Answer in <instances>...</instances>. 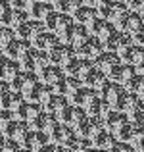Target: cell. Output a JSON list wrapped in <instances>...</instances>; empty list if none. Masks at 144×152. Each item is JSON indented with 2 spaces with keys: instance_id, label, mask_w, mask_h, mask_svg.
Listing matches in <instances>:
<instances>
[{
  "instance_id": "6da1fadb",
  "label": "cell",
  "mask_w": 144,
  "mask_h": 152,
  "mask_svg": "<svg viewBox=\"0 0 144 152\" xmlns=\"http://www.w3.org/2000/svg\"><path fill=\"white\" fill-rule=\"evenodd\" d=\"M48 56H50V62L52 64H58V66H63V64H67L69 60L77 58V48L71 45H67V42H62L60 41L56 46H52L50 50H48Z\"/></svg>"
},
{
  "instance_id": "7a4b0ae2",
  "label": "cell",
  "mask_w": 144,
  "mask_h": 152,
  "mask_svg": "<svg viewBox=\"0 0 144 152\" xmlns=\"http://www.w3.org/2000/svg\"><path fill=\"white\" fill-rule=\"evenodd\" d=\"M89 37H90V33H89V29H87V25H83V23H77V21H75L63 35H60L62 42H67V45L75 46V48H77V46H81Z\"/></svg>"
},
{
  "instance_id": "3957f363",
  "label": "cell",
  "mask_w": 144,
  "mask_h": 152,
  "mask_svg": "<svg viewBox=\"0 0 144 152\" xmlns=\"http://www.w3.org/2000/svg\"><path fill=\"white\" fill-rule=\"evenodd\" d=\"M113 25L117 27L119 31H123V33H131V35H133L138 27L144 25V18L140 14H137V12H133V10H127L125 14L113 23Z\"/></svg>"
},
{
  "instance_id": "277c9868",
  "label": "cell",
  "mask_w": 144,
  "mask_h": 152,
  "mask_svg": "<svg viewBox=\"0 0 144 152\" xmlns=\"http://www.w3.org/2000/svg\"><path fill=\"white\" fill-rule=\"evenodd\" d=\"M31 123L29 121H23V119H12L10 123H8L6 127L2 129V133H4V137H10V139H15V141L21 145L23 141H25V137L29 135V131H31Z\"/></svg>"
},
{
  "instance_id": "5b68a950",
  "label": "cell",
  "mask_w": 144,
  "mask_h": 152,
  "mask_svg": "<svg viewBox=\"0 0 144 152\" xmlns=\"http://www.w3.org/2000/svg\"><path fill=\"white\" fill-rule=\"evenodd\" d=\"M104 50H106V48H104V42L100 41L98 37L90 35V37L87 39L81 46H77V56H81V58H89V60H92V62H94V60L98 58Z\"/></svg>"
},
{
  "instance_id": "8992f818",
  "label": "cell",
  "mask_w": 144,
  "mask_h": 152,
  "mask_svg": "<svg viewBox=\"0 0 144 152\" xmlns=\"http://www.w3.org/2000/svg\"><path fill=\"white\" fill-rule=\"evenodd\" d=\"M127 8L129 6L123 4V2H119V0H108V2H104L102 6L98 8V15H102V18L110 19L111 23H115L127 12Z\"/></svg>"
},
{
  "instance_id": "52a82bcc",
  "label": "cell",
  "mask_w": 144,
  "mask_h": 152,
  "mask_svg": "<svg viewBox=\"0 0 144 152\" xmlns=\"http://www.w3.org/2000/svg\"><path fill=\"white\" fill-rule=\"evenodd\" d=\"M104 119L100 118H92V115H89L87 119H83L81 123H79L77 127H75V131H77V137H89V139H94V135H98L100 131L104 129Z\"/></svg>"
},
{
  "instance_id": "ba28073f",
  "label": "cell",
  "mask_w": 144,
  "mask_h": 152,
  "mask_svg": "<svg viewBox=\"0 0 144 152\" xmlns=\"http://www.w3.org/2000/svg\"><path fill=\"white\" fill-rule=\"evenodd\" d=\"M33 48V42L31 41H25V39H19L15 37L14 41H10L6 46H2L4 50V56H8V58H14V60H19L25 52H29Z\"/></svg>"
},
{
  "instance_id": "9c48e42d",
  "label": "cell",
  "mask_w": 144,
  "mask_h": 152,
  "mask_svg": "<svg viewBox=\"0 0 144 152\" xmlns=\"http://www.w3.org/2000/svg\"><path fill=\"white\" fill-rule=\"evenodd\" d=\"M50 142V137H48L46 131H39V129H31L29 135L25 137V141L21 142V146L25 150H42L44 146Z\"/></svg>"
},
{
  "instance_id": "30bf717a",
  "label": "cell",
  "mask_w": 144,
  "mask_h": 152,
  "mask_svg": "<svg viewBox=\"0 0 144 152\" xmlns=\"http://www.w3.org/2000/svg\"><path fill=\"white\" fill-rule=\"evenodd\" d=\"M135 67H137V66H133V64L119 62L117 66H113L110 71H108V75H110L111 81H117V83H123V85H125V83L129 81L135 73H137V69H135Z\"/></svg>"
},
{
  "instance_id": "8fae6325",
  "label": "cell",
  "mask_w": 144,
  "mask_h": 152,
  "mask_svg": "<svg viewBox=\"0 0 144 152\" xmlns=\"http://www.w3.org/2000/svg\"><path fill=\"white\" fill-rule=\"evenodd\" d=\"M42 110H44V108H42V104L25 100V102L21 104V106L17 108V110L14 112V114H15V118H17V119H23V121H29V123H31L39 114H41Z\"/></svg>"
},
{
  "instance_id": "7c38bea8",
  "label": "cell",
  "mask_w": 144,
  "mask_h": 152,
  "mask_svg": "<svg viewBox=\"0 0 144 152\" xmlns=\"http://www.w3.org/2000/svg\"><path fill=\"white\" fill-rule=\"evenodd\" d=\"M60 41H62V39H60L58 33L44 29V31H41V33H39L37 37L33 39V46H35V48H39V50H46V52H48L52 46L58 45Z\"/></svg>"
},
{
  "instance_id": "4fadbf2b",
  "label": "cell",
  "mask_w": 144,
  "mask_h": 152,
  "mask_svg": "<svg viewBox=\"0 0 144 152\" xmlns=\"http://www.w3.org/2000/svg\"><path fill=\"white\" fill-rule=\"evenodd\" d=\"M140 102L138 100V94L137 93H133V91H123L121 94L117 96V100L113 102V108L115 110H119V112H125V114H129L131 110H133L137 104Z\"/></svg>"
},
{
  "instance_id": "5bb4252c",
  "label": "cell",
  "mask_w": 144,
  "mask_h": 152,
  "mask_svg": "<svg viewBox=\"0 0 144 152\" xmlns=\"http://www.w3.org/2000/svg\"><path fill=\"white\" fill-rule=\"evenodd\" d=\"M19 69H21V66H19L17 60L8 58V56H4V58L0 60V79H2V81L10 83L12 79L19 73Z\"/></svg>"
},
{
  "instance_id": "9a60e30c",
  "label": "cell",
  "mask_w": 144,
  "mask_h": 152,
  "mask_svg": "<svg viewBox=\"0 0 144 152\" xmlns=\"http://www.w3.org/2000/svg\"><path fill=\"white\" fill-rule=\"evenodd\" d=\"M102 42H104V48H106V50L117 52L123 45H125V42H131V41H129V37H125V33H123V31H119L117 27H115V29L111 31L108 37L102 39Z\"/></svg>"
},
{
  "instance_id": "2e32d148",
  "label": "cell",
  "mask_w": 144,
  "mask_h": 152,
  "mask_svg": "<svg viewBox=\"0 0 144 152\" xmlns=\"http://www.w3.org/2000/svg\"><path fill=\"white\" fill-rule=\"evenodd\" d=\"M63 67L62 66H58V64H48V66L44 67V69H41L39 71V77H41V81L42 83H46V85H54L58 79H62L63 77Z\"/></svg>"
},
{
  "instance_id": "e0dca14e",
  "label": "cell",
  "mask_w": 144,
  "mask_h": 152,
  "mask_svg": "<svg viewBox=\"0 0 144 152\" xmlns=\"http://www.w3.org/2000/svg\"><path fill=\"white\" fill-rule=\"evenodd\" d=\"M121 62V58H119V54L117 52H111V50H104L102 54L98 56V58L94 60V66L98 67V69H102V71H110L113 66H117V64Z\"/></svg>"
},
{
  "instance_id": "ac0fdd59",
  "label": "cell",
  "mask_w": 144,
  "mask_h": 152,
  "mask_svg": "<svg viewBox=\"0 0 144 152\" xmlns=\"http://www.w3.org/2000/svg\"><path fill=\"white\" fill-rule=\"evenodd\" d=\"M123 91H125V89H123V83H117V81H111V79H110V81L98 91V94L104 98V100H108L111 106H113V102L117 100V96L123 93Z\"/></svg>"
},
{
  "instance_id": "d6986e66",
  "label": "cell",
  "mask_w": 144,
  "mask_h": 152,
  "mask_svg": "<svg viewBox=\"0 0 144 152\" xmlns=\"http://www.w3.org/2000/svg\"><path fill=\"white\" fill-rule=\"evenodd\" d=\"M94 94H96V91L92 89V87L83 85V87H79L77 91H73V93L69 94V100H71V104H75V106H83L85 108L87 102H89Z\"/></svg>"
},
{
  "instance_id": "ffe728a7",
  "label": "cell",
  "mask_w": 144,
  "mask_h": 152,
  "mask_svg": "<svg viewBox=\"0 0 144 152\" xmlns=\"http://www.w3.org/2000/svg\"><path fill=\"white\" fill-rule=\"evenodd\" d=\"M115 141H117L115 133H111V131L106 129V127H104L98 135H94V139H92L94 148H100V150H111V145H113Z\"/></svg>"
},
{
  "instance_id": "44dd1931",
  "label": "cell",
  "mask_w": 144,
  "mask_h": 152,
  "mask_svg": "<svg viewBox=\"0 0 144 152\" xmlns=\"http://www.w3.org/2000/svg\"><path fill=\"white\" fill-rule=\"evenodd\" d=\"M29 15L33 19H37V21H44V18L52 12V4L46 2V0H35L33 4L29 6Z\"/></svg>"
},
{
  "instance_id": "7402d4cb",
  "label": "cell",
  "mask_w": 144,
  "mask_h": 152,
  "mask_svg": "<svg viewBox=\"0 0 144 152\" xmlns=\"http://www.w3.org/2000/svg\"><path fill=\"white\" fill-rule=\"evenodd\" d=\"M67 104V100H65V96L63 94H56V93H52L50 96L46 98L44 102H42V108H44L46 112H50V114H58L60 110H62L63 106Z\"/></svg>"
},
{
  "instance_id": "603a6c76",
  "label": "cell",
  "mask_w": 144,
  "mask_h": 152,
  "mask_svg": "<svg viewBox=\"0 0 144 152\" xmlns=\"http://www.w3.org/2000/svg\"><path fill=\"white\" fill-rule=\"evenodd\" d=\"M125 121H127L125 112H119V110H115V108H113V110H111V114L104 119V125H106V129H110L111 133H115V131H117Z\"/></svg>"
},
{
  "instance_id": "cb8c5ba5",
  "label": "cell",
  "mask_w": 144,
  "mask_h": 152,
  "mask_svg": "<svg viewBox=\"0 0 144 152\" xmlns=\"http://www.w3.org/2000/svg\"><path fill=\"white\" fill-rule=\"evenodd\" d=\"M96 15H98V10H96L94 6H90V4H87V6H85V4H83V6L73 14V18H75V21H77V23L87 25L89 21H92Z\"/></svg>"
},
{
  "instance_id": "d4e9b609",
  "label": "cell",
  "mask_w": 144,
  "mask_h": 152,
  "mask_svg": "<svg viewBox=\"0 0 144 152\" xmlns=\"http://www.w3.org/2000/svg\"><path fill=\"white\" fill-rule=\"evenodd\" d=\"M125 89L133 91V93H137L138 96H140V94L144 93V75L142 73H135L133 77L125 83Z\"/></svg>"
},
{
  "instance_id": "484cf974",
  "label": "cell",
  "mask_w": 144,
  "mask_h": 152,
  "mask_svg": "<svg viewBox=\"0 0 144 152\" xmlns=\"http://www.w3.org/2000/svg\"><path fill=\"white\" fill-rule=\"evenodd\" d=\"M135 129H137V125H135L131 119H127V121L115 131V137L121 139V141H129L131 142V139H133V135H135Z\"/></svg>"
},
{
  "instance_id": "4316f807",
  "label": "cell",
  "mask_w": 144,
  "mask_h": 152,
  "mask_svg": "<svg viewBox=\"0 0 144 152\" xmlns=\"http://www.w3.org/2000/svg\"><path fill=\"white\" fill-rule=\"evenodd\" d=\"M102 104H104V98L100 96V94H94L92 98H90L89 102H87L85 110L89 115H92V118H100V110H102Z\"/></svg>"
},
{
  "instance_id": "83f0119b",
  "label": "cell",
  "mask_w": 144,
  "mask_h": 152,
  "mask_svg": "<svg viewBox=\"0 0 144 152\" xmlns=\"http://www.w3.org/2000/svg\"><path fill=\"white\" fill-rule=\"evenodd\" d=\"M83 2H85V0H62V2L56 6V10H58V12H63V14L73 15L75 12L83 6Z\"/></svg>"
},
{
  "instance_id": "f1b7e54d",
  "label": "cell",
  "mask_w": 144,
  "mask_h": 152,
  "mask_svg": "<svg viewBox=\"0 0 144 152\" xmlns=\"http://www.w3.org/2000/svg\"><path fill=\"white\" fill-rule=\"evenodd\" d=\"M127 115H129V119L135 123V125H142L144 127V102H138Z\"/></svg>"
},
{
  "instance_id": "f546056e",
  "label": "cell",
  "mask_w": 144,
  "mask_h": 152,
  "mask_svg": "<svg viewBox=\"0 0 144 152\" xmlns=\"http://www.w3.org/2000/svg\"><path fill=\"white\" fill-rule=\"evenodd\" d=\"M35 46L31 48L29 52H25V54L21 56V58L17 60L19 62V66H21V69H25V71H33V62H35Z\"/></svg>"
},
{
  "instance_id": "4dcf8cb0",
  "label": "cell",
  "mask_w": 144,
  "mask_h": 152,
  "mask_svg": "<svg viewBox=\"0 0 144 152\" xmlns=\"http://www.w3.org/2000/svg\"><path fill=\"white\" fill-rule=\"evenodd\" d=\"M71 115H73V104H65V106L56 114V118H58V121L71 125Z\"/></svg>"
},
{
  "instance_id": "1f68e13d",
  "label": "cell",
  "mask_w": 144,
  "mask_h": 152,
  "mask_svg": "<svg viewBox=\"0 0 144 152\" xmlns=\"http://www.w3.org/2000/svg\"><path fill=\"white\" fill-rule=\"evenodd\" d=\"M79 66H81V58H73V60H69L67 64H63V73L65 75H79Z\"/></svg>"
},
{
  "instance_id": "d6a6232c",
  "label": "cell",
  "mask_w": 144,
  "mask_h": 152,
  "mask_svg": "<svg viewBox=\"0 0 144 152\" xmlns=\"http://www.w3.org/2000/svg\"><path fill=\"white\" fill-rule=\"evenodd\" d=\"M19 142L15 141V139H10V137H2V141H0V152H14L19 148Z\"/></svg>"
},
{
  "instance_id": "836d02e7",
  "label": "cell",
  "mask_w": 144,
  "mask_h": 152,
  "mask_svg": "<svg viewBox=\"0 0 144 152\" xmlns=\"http://www.w3.org/2000/svg\"><path fill=\"white\" fill-rule=\"evenodd\" d=\"M23 79H25V71H19V73L10 81V91H15V93H23Z\"/></svg>"
},
{
  "instance_id": "e575fe53",
  "label": "cell",
  "mask_w": 144,
  "mask_h": 152,
  "mask_svg": "<svg viewBox=\"0 0 144 152\" xmlns=\"http://www.w3.org/2000/svg\"><path fill=\"white\" fill-rule=\"evenodd\" d=\"M52 91H54L56 94H63V96H69V89H67V83H65V75H63L62 79H58V81L54 83V85H50Z\"/></svg>"
},
{
  "instance_id": "d590c367",
  "label": "cell",
  "mask_w": 144,
  "mask_h": 152,
  "mask_svg": "<svg viewBox=\"0 0 144 152\" xmlns=\"http://www.w3.org/2000/svg\"><path fill=\"white\" fill-rule=\"evenodd\" d=\"M92 146H94V142H92V139H89V137H77V141H75V150H79V152L90 150Z\"/></svg>"
},
{
  "instance_id": "8d00e7d4",
  "label": "cell",
  "mask_w": 144,
  "mask_h": 152,
  "mask_svg": "<svg viewBox=\"0 0 144 152\" xmlns=\"http://www.w3.org/2000/svg\"><path fill=\"white\" fill-rule=\"evenodd\" d=\"M12 119H15V114H14V112L8 110V108H0V129H4V127L12 121Z\"/></svg>"
},
{
  "instance_id": "74e56055",
  "label": "cell",
  "mask_w": 144,
  "mask_h": 152,
  "mask_svg": "<svg viewBox=\"0 0 144 152\" xmlns=\"http://www.w3.org/2000/svg\"><path fill=\"white\" fill-rule=\"evenodd\" d=\"M111 150H115V152H131V150H135V146L131 145L129 141H121V139H117V141L111 145Z\"/></svg>"
},
{
  "instance_id": "f35d334b",
  "label": "cell",
  "mask_w": 144,
  "mask_h": 152,
  "mask_svg": "<svg viewBox=\"0 0 144 152\" xmlns=\"http://www.w3.org/2000/svg\"><path fill=\"white\" fill-rule=\"evenodd\" d=\"M140 62H144V46L142 45H135V48H133V60H131V64H133V66H138Z\"/></svg>"
},
{
  "instance_id": "ab89813d",
  "label": "cell",
  "mask_w": 144,
  "mask_h": 152,
  "mask_svg": "<svg viewBox=\"0 0 144 152\" xmlns=\"http://www.w3.org/2000/svg\"><path fill=\"white\" fill-rule=\"evenodd\" d=\"M58 15H60V12H50V14L44 18V27L48 31H54L56 29V21H58Z\"/></svg>"
},
{
  "instance_id": "60d3db41",
  "label": "cell",
  "mask_w": 144,
  "mask_h": 152,
  "mask_svg": "<svg viewBox=\"0 0 144 152\" xmlns=\"http://www.w3.org/2000/svg\"><path fill=\"white\" fill-rule=\"evenodd\" d=\"M129 10L137 12V14H140L144 18V0H133V2L129 4Z\"/></svg>"
},
{
  "instance_id": "b9f144b4",
  "label": "cell",
  "mask_w": 144,
  "mask_h": 152,
  "mask_svg": "<svg viewBox=\"0 0 144 152\" xmlns=\"http://www.w3.org/2000/svg\"><path fill=\"white\" fill-rule=\"evenodd\" d=\"M131 37H133V42H135V45H142L144 46V25L138 27V29L135 31Z\"/></svg>"
},
{
  "instance_id": "7bdbcfd3",
  "label": "cell",
  "mask_w": 144,
  "mask_h": 152,
  "mask_svg": "<svg viewBox=\"0 0 144 152\" xmlns=\"http://www.w3.org/2000/svg\"><path fill=\"white\" fill-rule=\"evenodd\" d=\"M14 8H21V10H29V6L35 2V0H10Z\"/></svg>"
},
{
  "instance_id": "ee69618b",
  "label": "cell",
  "mask_w": 144,
  "mask_h": 152,
  "mask_svg": "<svg viewBox=\"0 0 144 152\" xmlns=\"http://www.w3.org/2000/svg\"><path fill=\"white\" fill-rule=\"evenodd\" d=\"M10 4H12V2H10V0H0V18H2V15H4V14H6V12H8V10H10V8H12V6H10Z\"/></svg>"
},
{
  "instance_id": "f6af8a7d",
  "label": "cell",
  "mask_w": 144,
  "mask_h": 152,
  "mask_svg": "<svg viewBox=\"0 0 144 152\" xmlns=\"http://www.w3.org/2000/svg\"><path fill=\"white\" fill-rule=\"evenodd\" d=\"M8 91H10V83H8V81H2V79H0V98H2L4 94L8 93Z\"/></svg>"
},
{
  "instance_id": "bcb514c9",
  "label": "cell",
  "mask_w": 144,
  "mask_h": 152,
  "mask_svg": "<svg viewBox=\"0 0 144 152\" xmlns=\"http://www.w3.org/2000/svg\"><path fill=\"white\" fill-rule=\"evenodd\" d=\"M85 2H87V4H90V6H94L96 10H98V8L102 6L104 2H108V0H85Z\"/></svg>"
},
{
  "instance_id": "7dc6e473",
  "label": "cell",
  "mask_w": 144,
  "mask_h": 152,
  "mask_svg": "<svg viewBox=\"0 0 144 152\" xmlns=\"http://www.w3.org/2000/svg\"><path fill=\"white\" fill-rule=\"evenodd\" d=\"M46 2H50V4H52V6H54V8H56V6H58V4H60V2H62V0H46Z\"/></svg>"
},
{
  "instance_id": "c3c4849f",
  "label": "cell",
  "mask_w": 144,
  "mask_h": 152,
  "mask_svg": "<svg viewBox=\"0 0 144 152\" xmlns=\"http://www.w3.org/2000/svg\"><path fill=\"white\" fill-rule=\"evenodd\" d=\"M119 2H123V4H127V6H129V4L133 2V0H119Z\"/></svg>"
},
{
  "instance_id": "681fc988",
  "label": "cell",
  "mask_w": 144,
  "mask_h": 152,
  "mask_svg": "<svg viewBox=\"0 0 144 152\" xmlns=\"http://www.w3.org/2000/svg\"><path fill=\"white\" fill-rule=\"evenodd\" d=\"M4 58V50H2V46H0V60Z\"/></svg>"
},
{
  "instance_id": "f907efd6",
  "label": "cell",
  "mask_w": 144,
  "mask_h": 152,
  "mask_svg": "<svg viewBox=\"0 0 144 152\" xmlns=\"http://www.w3.org/2000/svg\"><path fill=\"white\" fill-rule=\"evenodd\" d=\"M140 98H142V100H144V93H142V94H140Z\"/></svg>"
}]
</instances>
